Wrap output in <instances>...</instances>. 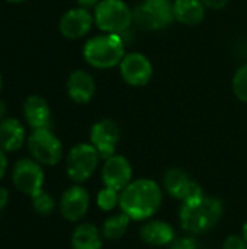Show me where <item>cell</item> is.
<instances>
[{
	"label": "cell",
	"mask_w": 247,
	"mask_h": 249,
	"mask_svg": "<svg viewBox=\"0 0 247 249\" xmlns=\"http://www.w3.org/2000/svg\"><path fill=\"white\" fill-rule=\"evenodd\" d=\"M163 190L148 178L131 181L119 193V209L134 222H146L151 219L162 207Z\"/></svg>",
	"instance_id": "6da1fadb"
},
{
	"label": "cell",
	"mask_w": 247,
	"mask_h": 249,
	"mask_svg": "<svg viewBox=\"0 0 247 249\" xmlns=\"http://www.w3.org/2000/svg\"><path fill=\"white\" fill-rule=\"evenodd\" d=\"M223 210V203L218 198L202 196L182 203L179 210V223L188 233H205L220 222Z\"/></svg>",
	"instance_id": "7a4b0ae2"
},
{
	"label": "cell",
	"mask_w": 247,
	"mask_h": 249,
	"mask_svg": "<svg viewBox=\"0 0 247 249\" xmlns=\"http://www.w3.org/2000/svg\"><path fill=\"white\" fill-rule=\"evenodd\" d=\"M125 55V44L118 34H102L92 36L83 47L86 63L95 69H112L119 66Z\"/></svg>",
	"instance_id": "3957f363"
},
{
	"label": "cell",
	"mask_w": 247,
	"mask_h": 249,
	"mask_svg": "<svg viewBox=\"0 0 247 249\" xmlns=\"http://www.w3.org/2000/svg\"><path fill=\"white\" fill-rule=\"evenodd\" d=\"M95 23L106 34H122L134 22V13L124 0H100L95 7Z\"/></svg>",
	"instance_id": "277c9868"
},
{
	"label": "cell",
	"mask_w": 247,
	"mask_h": 249,
	"mask_svg": "<svg viewBox=\"0 0 247 249\" xmlns=\"http://www.w3.org/2000/svg\"><path fill=\"white\" fill-rule=\"evenodd\" d=\"M100 160V155L92 143H79L67 155L66 172L67 177L76 182L83 184L96 171Z\"/></svg>",
	"instance_id": "5b68a950"
},
{
	"label": "cell",
	"mask_w": 247,
	"mask_h": 249,
	"mask_svg": "<svg viewBox=\"0 0 247 249\" xmlns=\"http://www.w3.org/2000/svg\"><path fill=\"white\" fill-rule=\"evenodd\" d=\"M26 146L31 158L42 166H54L63 159V143L51 128L32 130Z\"/></svg>",
	"instance_id": "8992f818"
},
{
	"label": "cell",
	"mask_w": 247,
	"mask_h": 249,
	"mask_svg": "<svg viewBox=\"0 0 247 249\" xmlns=\"http://www.w3.org/2000/svg\"><path fill=\"white\" fill-rule=\"evenodd\" d=\"M132 13L135 23L143 29H163L175 20L170 0H144Z\"/></svg>",
	"instance_id": "52a82bcc"
},
{
	"label": "cell",
	"mask_w": 247,
	"mask_h": 249,
	"mask_svg": "<svg viewBox=\"0 0 247 249\" xmlns=\"http://www.w3.org/2000/svg\"><path fill=\"white\" fill-rule=\"evenodd\" d=\"M12 182L19 193L33 197L44 190L45 174L42 165L32 158L19 159L12 169Z\"/></svg>",
	"instance_id": "ba28073f"
},
{
	"label": "cell",
	"mask_w": 247,
	"mask_h": 249,
	"mask_svg": "<svg viewBox=\"0 0 247 249\" xmlns=\"http://www.w3.org/2000/svg\"><path fill=\"white\" fill-rule=\"evenodd\" d=\"M163 187L170 197L179 200L181 203H186L204 196L202 187L181 168L167 169L163 177Z\"/></svg>",
	"instance_id": "9c48e42d"
},
{
	"label": "cell",
	"mask_w": 247,
	"mask_h": 249,
	"mask_svg": "<svg viewBox=\"0 0 247 249\" xmlns=\"http://www.w3.org/2000/svg\"><path fill=\"white\" fill-rule=\"evenodd\" d=\"M119 71L124 82L130 86H146L153 76V66L150 60L141 53L125 54L119 63Z\"/></svg>",
	"instance_id": "30bf717a"
},
{
	"label": "cell",
	"mask_w": 247,
	"mask_h": 249,
	"mask_svg": "<svg viewBox=\"0 0 247 249\" xmlns=\"http://www.w3.org/2000/svg\"><path fill=\"white\" fill-rule=\"evenodd\" d=\"M89 206H90L89 193L80 184H74V185L68 187L61 194V198L58 203L60 213L67 222L82 220L87 214Z\"/></svg>",
	"instance_id": "8fae6325"
},
{
	"label": "cell",
	"mask_w": 247,
	"mask_h": 249,
	"mask_svg": "<svg viewBox=\"0 0 247 249\" xmlns=\"http://www.w3.org/2000/svg\"><path fill=\"white\" fill-rule=\"evenodd\" d=\"M132 181V166L130 160L122 155H114L105 159L102 166V182L105 187H109L121 193Z\"/></svg>",
	"instance_id": "7c38bea8"
},
{
	"label": "cell",
	"mask_w": 247,
	"mask_h": 249,
	"mask_svg": "<svg viewBox=\"0 0 247 249\" xmlns=\"http://www.w3.org/2000/svg\"><path fill=\"white\" fill-rule=\"evenodd\" d=\"M119 142V127L112 120H100L90 128V143L95 146L100 159H108L116 153Z\"/></svg>",
	"instance_id": "4fadbf2b"
},
{
	"label": "cell",
	"mask_w": 247,
	"mask_h": 249,
	"mask_svg": "<svg viewBox=\"0 0 247 249\" xmlns=\"http://www.w3.org/2000/svg\"><path fill=\"white\" fill-rule=\"evenodd\" d=\"M95 16L84 7H73L67 10L58 23L60 32L68 39H80L87 35L93 26Z\"/></svg>",
	"instance_id": "5bb4252c"
},
{
	"label": "cell",
	"mask_w": 247,
	"mask_h": 249,
	"mask_svg": "<svg viewBox=\"0 0 247 249\" xmlns=\"http://www.w3.org/2000/svg\"><path fill=\"white\" fill-rule=\"evenodd\" d=\"M140 238L144 244L150 247L162 248V247L170 245L176 239V235L170 223L163 222V220L148 219L140 228Z\"/></svg>",
	"instance_id": "9a60e30c"
},
{
	"label": "cell",
	"mask_w": 247,
	"mask_h": 249,
	"mask_svg": "<svg viewBox=\"0 0 247 249\" xmlns=\"http://www.w3.org/2000/svg\"><path fill=\"white\" fill-rule=\"evenodd\" d=\"M23 117L32 130L51 128V108L39 95H31L23 104Z\"/></svg>",
	"instance_id": "2e32d148"
},
{
	"label": "cell",
	"mask_w": 247,
	"mask_h": 249,
	"mask_svg": "<svg viewBox=\"0 0 247 249\" xmlns=\"http://www.w3.org/2000/svg\"><path fill=\"white\" fill-rule=\"evenodd\" d=\"M96 90L95 80L84 70H74L67 79V93L76 104H87L92 101Z\"/></svg>",
	"instance_id": "e0dca14e"
},
{
	"label": "cell",
	"mask_w": 247,
	"mask_h": 249,
	"mask_svg": "<svg viewBox=\"0 0 247 249\" xmlns=\"http://www.w3.org/2000/svg\"><path fill=\"white\" fill-rule=\"evenodd\" d=\"M26 140H28L26 130L19 120L13 117H6L4 120L0 121V149L1 150H4L6 153H13L19 150L25 144Z\"/></svg>",
	"instance_id": "ac0fdd59"
},
{
	"label": "cell",
	"mask_w": 247,
	"mask_h": 249,
	"mask_svg": "<svg viewBox=\"0 0 247 249\" xmlns=\"http://www.w3.org/2000/svg\"><path fill=\"white\" fill-rule=\"evenodd\" d=\"M205 6L201 0H175L173 13L175 19L183 25H199L205 18Z\"/></svg>",
	"instance_id": "d6986e66"
},
{
	"label": "cell",
	"mask_w": 247,
	"mask_h": 249,
	"mask_svg": "<svg viewBox=\"0 0 247 249\" xmlns=\"http://www.w3.org/2000/svg\"><path fill=\"white\" fill-rule=\"evenodd\" d=\"M102 232L92 223L79 225L71 233L73 249H102Z\"/></svg>",
	"instance_id": "ffe728a7"
},
{
	"label": "cell",
	"mask_w": 247,
	"mask_h": 249,
	"mask_svg": "<svg viewBox=\"0 0 247 249\" xmlns=\"http://www.w3.org/2000/svg\"><path fill=\"white\" fill-rule=\"evenodd\" d=\"M131 219L125 214V213H116L109 216L108 219H105L103 225H102V236L106 241H118L121 239L130 226Z\"/></svg>",
	"instance_id": "44dd1931"
},
{
	"label": "cell",
	"mask_w": 247,
	"mask_h": 249,
	"mask_svg": "<svg viewBox=\"0 0 247 249\" xmlns=\"http://www.w3.org/2000/svg\"><path fill=\"white\" fill-rule=\"evenodd\" d=\"M31 203H32V209L35 210V213H38L41 216H49L55 210V206H57L54 197L49 193H47L45 190H42L38 194H35L33 197H31Z\"/></svg>",
	"instance_id": "7402d4cb"
},
{
	"label": "cell",
	"mask_w": 247,
	"mask_h": 249,
	"mask_svg": "<svg viewBox=\"0 0 247 249\" xmlns=\"http://www.w3.org/2000/svg\"><path fill=\"white\" fill-rule=\"evenodd\" d=\"M96 203L98 207L103 212H112L114 209H116L119 206V193L109 188V187H103L96 197Z\"/></svg>",
	"instance_id": "603a6c76"
},
{
	"label": "cell",
	"mask_w": 247,
	"mask_h": 249,
	"mask_svg": "<svg viewBox=\"0 0 247 249\" xmlns=\"http://www.w3.org/2000/svg\"><path fill=\"white\" fill-rule=\"evenodd\" d=\"M233 92L242 102H247V63L237 69L233 77Z\"/></svg>",
	"instance_id": "cb8c5ba5"
},
{
	"label": "cell",
	"mask_w": 247,
	"mask_h": 249,
	"mask_svg": "<svg viewBox=\"0 0 247 249\" xmlns=\"http://www.w3.org/2000/svg\"><path fill=\"white\" fill-rule=\"evenodd\" d=\"M169 249H201L198 241L194 236H183V238H176L170 245Z\"/></svg>",
	"instance_id": "d4e9b609"
},
{
	"label": "cell",
	"mask_w": 247,
	"mask_h": 249,
	"mask_svg": "<svg viewBox=\"0 0 247 249\" xmlns=\"http://www.w3.org/2000/svg\"><path fill=\"white\" fill-rule=\"evenodd\" d=\"M223 249H247V242L243 239V236L230 235V236L224 241Z\"/></svg>",
	"instance_id": "484cf974"
},
{
	"label": "cell",
	"mask_w": 247,
	"mask_h": 249,
	"mask_svg": "<svg viewBox=\"0 0 247 249\" xmlns=\"http://www.w3.org/2000/svg\"><path fill=\"white\" fill-rule=\"evenodd\" d=\"M201 1L205 7L213 9V10H220L229 3V0H201Z\"/></svg>",
	"instance_id": "4316f807"
},
{
	"label": "cell",
	"mask_w": 247,
	"mask_h": 249,
	"mask_svg": "<svg viewBox=\"0 0 247 249\" xmlns=\"http://www.w3.org/2000/svg\"><path fill=\"white\" fill-rule=\"evenodd\" d=\"M6 171H7V156L6 152L0 149V181L4 178Z\"/></svg>",
	"instance_id": "83f0119b"
},
{
	"label": "cell",
	"mask_w": 247,
	"mask_h": 249,
	"mask_svg": "<svg viewBox=\"0 0 247 249\" xmlns=\"http://www.w3.org/2000/svg\"><path fill=\"white\" fill-rule=\"evenodd\" d=\"M9 203V191L0 185V210H3Z\"/></svg>",
	"instance_id": "f1b7e54d"
},
{
	"label": "cell",
	"mask_w": 247,
	"mask_h": 249,
	"mask_svg": "<svg viewBox=\"0 0 247 249\" xmlns=\"http://www.w3.org/2000/svg\"><path fill=\"white\" fill-rule=\"evenodd\" d=\"M77 1V4L80 6V7H84V9H92V7H96L98 6V3L100 1V0H76Z\"/></svg>",
	"instance_id": "f546056e"
},
{
	"label": "cell",
	"mask_w": 247,
	"mask_h": 249,
	"mask_svg": "<svg viewBox=\"0 0 247 249\" xmlns=\"http://www.w3.org/2000/svg\"><path fill=\"white\" fill-rule=\"evenodd\" d=\"M6 117H7V107H6V104L0 99V121L4 120Z\"/></svg>",
	"instance_id": "4dcf8cb0"
},
{
	"label": "cell",
	"mask_w": 247,
	"mask_h": 249,
	"mask_svg": "<svg viewBox=\"0 0 247 249\" xmlns=\"http://www.w3.org/2000/svg\"><path fill=\"white\" fill-rule=\"evenodd\" d=\"M242 236H243V239L247 242V220L246 223L243 225V229H242Z\"/></svg>",
	"instance_id": "1f68e13d"
},
{
	"label": "cell",
	"mask_w": 247,
	"mask_h": 249,
	"mask_svg": "<svg viewBox=\"0 0 247 249\" xmlns=\"http://www.w3.org/2000/svg\"><path fill=\"white\" fill-rule=\"evenodd\" d=\"M9 3H15V4H17V3H23V1H28V0H7Z\"/></svg>",
	"instance_id": "d6a6232c"
},
{
	"label": "cell",
	"mask_w": 247,
	"mask_h": 249,
	"mask_svg": "<svg viewBox=\"0 0 247 249\" xmlns=\"http://www.w3.org/2000/svg\"><path fill=\"white\" fill-rule=\"evenodd\" d=\"M0 90H1V74H0Z\"/></svg>",
	"instance_id": "836d02e7"
}]
</instances>
